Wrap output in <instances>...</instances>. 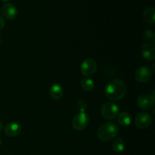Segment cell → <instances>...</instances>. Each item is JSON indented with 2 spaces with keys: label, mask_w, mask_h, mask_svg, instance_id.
<instances>
[{
  "label": "cell",
  "mask_w": 155,
  "mask_h": 155,
  "mask_svg": "<svg viewBox=\"0 0 155 155\" xmlns=\"http://www.w3.org/2000/svg\"><path fill=\"white\" fill-rule=\"evenodd\" d=\"M127 85L120 79L109 80L104 87V94L109 100L117 101L124 98L127 94Z\"/></svg>",
  "instance_id": "cell-1"
},
{
  "label": "cell",
  "mask_w": 155,
  "mask_h": 155,
  "mask_svg": "<svg viewBox=\"0 0 155 155\" xmlns=\"http://www.w3.org/2000/svg\"><path fill=\"white\" fill-rule=\"evenodd\" d=\"M119 133V128L113 122H107L103 124L98 128V136L100 140L108 142L115 139Z\"/></svg>",
  "instance_id": "cell-2"
},
{
  "label": "cell",
  "mask_w": 155,
  "mask_h": 155,
  "mask_svg": "<svg viewBox=\"0 0 155 155\" xmlns=\"http://www.w3.org/2000/svg\"><path fill=\"white\" fill-rule=\"evenodd\" d=\"M120 107L114 102H106L102 105L101 110V116L107 120H110L117 117L119 114Z\"/></svg>",
  "instance_id": "cell-3"
},
{
  "label": "cell",
  "mask_w": 155,
  "mask_h": 155,
  "mask_svg": "<svg viewBox=\"0 0 155 155\" xmlns=\"http://www.w3.org/2000/svg\"><path fill=\"white\" fill-rule=\"evenodd\" d=\"M98 68L96 61L92 58H86L80 64V71L85 77H90L95 74Z\"/></svg>",
  "instance_id": "cell-4"
},
{
  "label": "cell",
  "mask_w": 155,
  "mask_h": 155,
  "mask_svg": "<svg viewBox=\"0 0 155 155\" xmlns=\"http://www.w3.org/2000/svg\"><path fill=\"white\" fill-rule=\"evenodd\" d=\"M153 75V70L147 66H142L138 68L135 73V79L140 83H145L149 81Z\"/></svg>",
  "instance_id": "cell-5"
},
{
  "label": "cell",
  "mask_w": 155,
  "mask_h": 155,
  "mask_svg": "<svg viewBox=\"0 0 155 155\" xmlns=\"http://www.w3.org/2000/svg\"><path fill=\"white\" fill-rule=\"evenodd\" d=\"M89 123V117L86 112H80L76 115L72 120V126L74 130H83L86 128Z\"/></svg>",
  "instance_id": "cell-6"
},
{
  "label": "cell",
  "mask_w": 155,
  "mask_h": 155,
  "mask_svg": "<svg viewBox=\"0 0 155 155\" xmlns=\"http://www.w3.org/2000/svg\"><path fill=\"white\" fill-rule=\"evenodd\" d=\"M137 105L142 110H149L154 106V97L150 94H142L137 98Z\"/></svg>",
  "instance_id": "cell-7"
},
{
  "label": "cell",
  "mask_w": 155,
  "mask_h": 155,
  "mask_svg": "<svg viewBox=\"0 0 155 155\" xmlns=\"http://www.w3.org/2000/svg\"><path fill=\"white\" fill-rule=\"evenodd\" d=\"M152 117L151 115L145 112L139 114L135 120V124L139 129H146L151 126Z\"/></svg>",
  "instance_id": "cell-8"
},
{
  "label": "cell",
  "mask_w": 155,
  "mask_h": 155,
  "mask_svg": "<svg viewBox=\"0 0 155 155\" xmlns=\"http://www.w3.org/2000/svg\"><path fill=\"white\" fill-rule=\"evenodd\" d=\"M22 131V127L19 123L10 122L5 127V134L11 138H14L21 134Z\"/></svg>",
  "instance_id": "cell-9"
},
{
  "label": "cell",
  "mask_w": 155,
  "mask_h": 155,
  "mask_svg": "<svg viewBox=\"0 0 155 155\" xmlns=\"http://www.w3.org/2000/svg\"><path fill=\"white\" fill-rule=\"evenodd\" d=\"M142 55L145 60L154 61L155 59V46L154 43L146 42L142 46Z\"/></svg>",
  "instance_id": "cell-10"
},
{
  "label": "cell",
  "mask_w": 155,
  "mask_h": 155,
  "mask_svg": "<svg viewBox=\"0 0 155 155\" xmlns=\"http://www.w3.org/2000/svg\"><path fill=\"white\" fill-rule=\"evenodd\" d=\"M2 14L8 20H14L18 15V10L13 4L6 3L2 8Z\"/></svg>",
  "instance_id": "cell-11"
},
{
  "label": "cell",
  "mask_w": 155,
  "mask_h": 155,
  "mask_svg": "<svg viewBox=\"0 0 155 155\" xmlns=\"http://www.w3.org/2000/svg\"><path fill=\"white\" fill-rule=\"evenodd\" d=\"M49 95L53 100H60L64 95V89L59 83H54L49 89Z\"/></svg>",
  "instance_id": "cell-12"
},
{
  "label": "cell",
  "mask_w": 155,
  "mask_h": 155,
  "mask_svg": "<svg viewBox=\"0 0 155 155\" xmlns=\"http://www.w3.org/2000/svg\"><path fill=\"white\" fill-rule=\"evenodd\" d=\"M117 121L121 127H127L131 124L132 117L128 112H121L117 115Z\"/></svg>",
  "instance_id": "cell-13"
},
{
  "label": "cell",
  "mask_w": 155,
  "mask_h": 155,
  "mask_svg": "<svg viewBox=\"0 0 155 155\" xmlns=\"http://www.w3.org/2000/svg\"><path fill=\"white\" fill-rule=\"evenodd\" d=\"M143 18L147 23L154 25L155 23V9L154 7H149L145 9Z\"/></svg>",
  "instance_id": "cell-14"
},
{
  "label": "cell",
  "mask_w": 155,
  "mask_h": 155,
  "mask_svg": "<svg viewBox=\"0 0 155 155\" xmlns=\"http://www.w3.org/2000/svg\"><path fill=\"white\" fill-rule=\"evenodd\" d=\"M111 148L113 151H114L115 152H123L124 149H125V142H124V139L121 137H116L115 139H114Z\"/></svg>",
  "instance_id": "cell-15"
},
{
  "label": "cell",
  "mask_w": 155,
  "mask_h": 155,
  "mask_svg": "<svg viewBox=\"0 0 155 155\" xmlns=\"http://www.w3.org/2000/svg\"><path fill=\"white\" fill-rule=\"evenodd\" d=\"M81 87L86 92H90V91L93 90L95 88V82L92 79L89 78V77H85L81 80Z\"/></svg>",
  "instance_id": "cell-16"
},
{
  "label": "cell",
  "mask_w": 155,
  "mask_h": 155,
  "mask_svg": "<svg viewBox=\"0 0 155 155\" xmlns=\"http://www.w3.org/2000/svg\"><path fill=\"white\" fill-rule=\"evenodd\" d=\"M88 104L86 103V101L83 99H80L77 102V107L78 109V110L80 112H85L87 109Z\"/></svg>",
  "instance_id": "cell-17"
},
{
  "label": "cell",
  "mask_w": 155,
  "mask_h": 155,
  "mask_svg": "<svg viewBox=\"0 0 155 155\" xmlns=\"http://www.w3.org/2000/svg\"><path fill=\"white\" fill-rule=\"evenodd\" d=\"M144 37L145 39L148 40V39H152L153 42H154V33L151 30V29H148V30H145V33H144Z\"/></svg>",
  "instance_id": "cell-18"
},
{
  "label": "cell",
  "mask_w": 155,
  "mask_h": 155,
  "mask_svg": "<svg viewBox=\"0 0 155 155\" xmlns=\"http://www.w3.org/2000/svg\"><path fill=\"white\" fill-rule=\"evenodd\" d=\"M5 26V21L4 18L0 16V30H2Z\"/></svg>",
  "instance_id": "cell-19"
},
{
  "label": "cell",
  "mask_w": 155,
  "mask_h": 155,
  "mask_svg": "<svg viewBox=\"0 0 155 155\" xmlns=\"http://www.w3.org/2000/svg\"><path fill=\"white\" fill-rule=\"evenodd\" d=\"M3 130V124L1 122V120H0V133H1V132Z\"/></svg>",
  "instance_id": "cell-20"
},
{
  "label": "cell",
  "mask_w": 155,
  "mask_h": 155,
  "mask_svg": "<svg viewBox=\"0 0 155 155\" xmlns=\"http://www.w3.org/2000/svg\"><path fill=\"white\" fill-rule=\"evenodd\" d=\"M2 1L3 2H8V0H2Z\"/></svg>",
  "instance_id": "cell-21"
},
{
  "label": "cell",
  "mask_w": 155,
  "mask_h": 155,
  "mask_svg": "<svg viewBox=\"0 0 155 155\" xmlns=\"http://www.w3.org/2000/svg\"><path fill=\"white\" fill-rule=\"evenodd\" d=\"M1 144H2V141H1V139H0V145H1Z\"/></svg>",
  "instance_id": "cell-22"
}]
</instances>
